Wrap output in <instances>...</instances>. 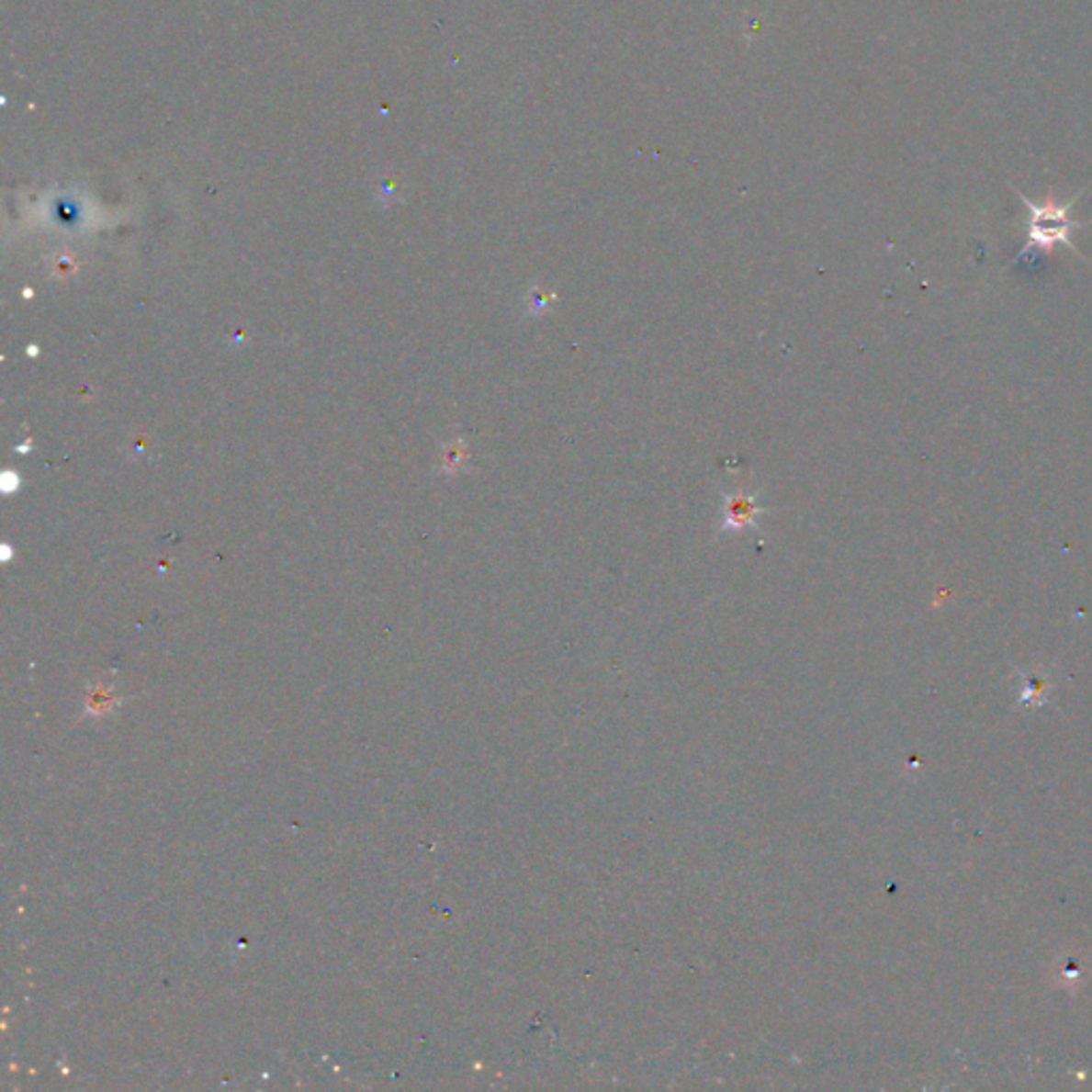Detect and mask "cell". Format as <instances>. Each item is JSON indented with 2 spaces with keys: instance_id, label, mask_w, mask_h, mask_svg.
I'll use <instances>...</instances> for the list:
<instances>
[{
  "instance_id": "3",
  "label": "cell",
  "mask_w": 1092,
  "mask_h": 1092,
  "mask_svg": "<svg viewBox=\"0 0 1092 1092\" xmlns=\"http://www.w3.org/2000/svg\"><path fill=\"white\" fill-rule=\"evenodd\" d=\"M557 299V295L553 293V290H546V288H540V287H532L527 293V312L529 316H540L545 310L551 306V303Z\"/></svg>"
},
{
  "instance_id": "1",
  "label": "cell",
  "mask_w": 1092,
  "mask_h": 1092,
  "mask_svg": "<svg viewBox=\"0 0 1092 1092\" xmlns=\"http://www.w3.org/2000/svg\"><path fill=\"white\" fill-rule=\"evenodd\" d=\"M1016 195L1020 197V201L1027 205L1030 211L1029 242H1027V248L1022 250V254L1029 253L1030 248L1052 250L1056 246V243H1064L1071 253L1077 254L1075 243L1071 242V233H1074L1075 229L1084 227L1086 222L1074 220V218L1069 216V211L1075 205L1077 198H1080V195H1075L1067 203H1058L1052 195H1048V198H1045L1043 203H1032L1030 198H1027L1020 193V190H1016Z\"/></svg>"
},
{
  "instance_id": "2",
  "label": "cell",
  "mask_w": 1092,
  "mask_h": 1092,
  "mask_svg": "<svg viewBox=\"0 0 1092 1092\" xmlns=\"http://www.w3.org/2000/svg\"><path fill=\"white\" fill-rule=\"evenodd\" d=\"M769 511L758 504L756 493L734 491L724 495L719 512V532H740V529L758 527V521Z\"/></svg>"
}]
</instances>
